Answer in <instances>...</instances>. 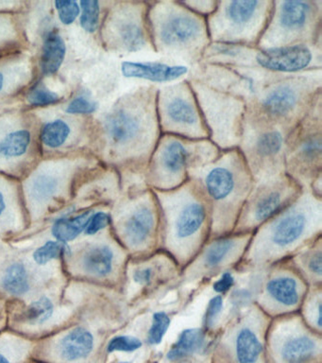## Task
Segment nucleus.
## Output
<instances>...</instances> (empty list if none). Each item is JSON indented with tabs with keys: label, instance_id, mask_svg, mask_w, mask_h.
Wrapping results in <instances>:
<instances>
[{
	"label": "nucleus",
	"instance_id": "1",
	"mask_svg": "<svg viewBox=\"0 0 322 363\" xmlns=\"http://www.w3.org/2000/svg\"><path fill=\"white\" fill-rule=\"evenodd\" d=\"M322 201L310 189L253 233L238 267L262 271L288 259L321 235Z\"/></svg>",
	"mask_w": 322,
	"mask_h": 363
},
{
	"label": "nucleus",
	"instance_id": "2",
	"mask_svg": "<svg viewBox=\"0 0 322 363\" xmlns=\"http://www.w3.org/2000/svg\"><path fill=\"white\" fill-rule=\"evenodd\" d=\"M157 87L146 84L122 96L103 119V130L113 161L145 177L161 133L156 109Z\"/></svg>",
	"mask_w": 322,
	"mask_h": 363
},
{
	"label": "nucleus",
	"instance_id": "3",
	"mask_svg": "<svg viewBox=\"0 0 322 363\" xmlns=\"http://www.w3.org/2000/svg\"><path fill=\"white\" fill-rule=\"evenodd\" d=\"M154 191L160 213L159 249L185 269L210 240V206L190 179L176 189Z\"/></svg>",
	"mask_w": 322,
	"mask_h": 363
},
{
	"label": "nucleus",
	"instance_id": "4",
	"mask_svg": "<svg viewBox=\"0 0 322 363\" xmlns=\"http://www.w3.org/2000/svg\"><path fill=\"white\" fill-rule=\"evenodd\" d=\"M188 179L197 184L210 206V240L231 234L254 184L240 150H222L214 161L191 169Z\"/></svg>",
	"mask_w": 322,
	"mask_h": 363
},
{
	"label": "nucleus",
	"instance_id": "5",
	"mask_svg": "<svg viewBox=\"0 0 322 363\" xmlns=\"http://www.w3.org/2000/svg\"><path fill=\"white\" fill-rule=\"evenodd\" d=\"M148 19L154 52L174 64L195 65L202 61L211 40L207 20L180 1H149Z\"/></svg>",
	"mask_w": 322,
	"mask_h": 363
},
{
	"label": "nucleus",
	"instance_id": "6",
	"mask_svg": "<svg viewBox=\"0 0 322 363\" xmlns=\"http://www.w3.org/2000/svg\"><path fill=\"white\" fill-rule=\"evenodd\" d=\"M321 76L319 69L263 82L246 99L247 113L291 132L321 92Z\"/></svg>",
	"mask_w": 322,
	"mask_h": 363
},
{
	"label": "nucleus",
	"instance_id": "7",
	"mask_svg": "<svg viewBox=\"0 0 322 363\" xmlns=\"http://www.w3.org/2000/svg\"><path fill=\"white\" fill-rule=\"evenodd\" d=\"M220 152L209 139L162 135L146 167L145 183L161 191L176 189L188 180L191 169L214 161Z\"/></svg>",
	"mask_w": 322,
	"mask_h": 363
},
{
	"label": "nucleus",
	"instance_id": "8",
	"mask_svg": "<svg viewBox=\"0 0 322 363\" xmlns=\"http://www.w3.org/2000/svg\"><path fill=\"white\" fill-rule=\"evenodd\" d=\"M322 0H277L257 48L321 45Z\"/></svg>",
	"mask_w": 322,
	"mask_h": 363
},
{
	"label": "nucleus",
	"instance_id": "9",
	"mask_svg": "<svg viewBox=\"0 0 322 363\" xmlns=\"http://www.w3.org/2000/svg\"><path fill=\"white\" fill-rule=\"evenodd\" d=\"M272 5L271 0L217 1L216 10L206 18L211 43L257 47Z\"/></svg>",
	"mask_w": 322,
	"mask_h": 363
},
{
	"label": "nucleus",
	"instance_id": "10",
	"mask_svg": "<svg viewBox=\"0 0 322 363\" xmlns=\"http://www.w3.org/2000/svg\"><path fill=\"white\" fill-rule=\"evenodd\" d=\"M207 127L209 140L220 150L236 149L241 141L247 104L241 96L188 78Z\"/></svg>",
	"mask_w": 322,
	"mask_h": 363
},
{
	"label": "nucleus",
	"instance_id": "11",
	"mask_svg": "<svg viewBox=\"0 0 322 363\" xmlns=\"http://www.w3.org/2000/svg\"><path fill=\"white\" fill-rule=\"evenodd\" d=\"M289 130L246 112L242 153L254 182L285 173V152Z\"/></svg>",
	"mask_w": 322,
	"mask_h": 363
},
{
	"label": "nucleus",
	"instance_id": "12",
	"mask_svg": "<svg viewBox=\"0 0 322 363\" xmlns=\"http://www.w3.org/2000/svg\"><path fill=\"white\" fill-rule=\"evenodd\" d=\"M321 92L316 96L309 112L288 135L285 173L302 189L321 175L322 167Z\"/></svg>",
	"mask_w": 322,
	"mask_h": 363
},
{
	"label": "nucleus",
	"instance_id": "13",
	"mask_svg": "<svg viewBox=\"0 0 322 363\" xmlns=\"http://www.w3.org/2000/svg\"><path fill=\"white\" fill-rule=\"evenodd\" d=\"M156 109L162 135L209 139L199 102L188 79L157 87Z\"/></svg>",
	"mask_w": 322,
	"mask_h": 363
},
{
	"label": "nucleus",
	"instance_id": "14",
	"mask_svg": "<svg viewBox=\"0 0 322 363\" xmlns=\"http://www.w3.org/2000/svg\"><path fill=\"white\" fill-rule=\"evenodd\" d=\"M117 229L127 248L138 257L146 258L156 252L160 213L154 190L145 186L124 203Z\"/></svg>",
	"mask_w": 322,
	"mask_h": 363
},
{
	"label": "nucleus",
	"instance_id": "15",
	"mask_svg": "<svg viewBox=\"0 0 322 363\" xmlns=\"http://www.w3.org/2000/svg\"><path fill=\"white\" fill-rule=\"evenodd\" d=\"M302 189L287 173L254 182L233 233L253 234L292 203Z\"/></svg>",
	"mask_w": 322,
	"mask_h": 363
},
{
	"label": "nucleus",
	"instance_id": "16",
	"mask_svg": "<svg viewBox=\"0 0 322 363\" xmlns=\"http://www.w3.org/2000/svg\"><path fill=\"white\" fill-rule=\"evenodd\" d=\"M321 45L299 44L253 48L245 67L259 82L322 69Z\"/></svg>",
	"mask_w": 322,
	"mask_h": 363
},
{
	"label": "nucleus",
	"instance_id": "17",
	"mask_svg": "<svg viewBox=\"0 0 322 363\" xmlns=\"http://www.w3.org/2000/svg\"><path fill=\"white\" fill-rule=\"evenodd\" d=\"M309 285L285 259L263 269V278L255 305L268 317L276 318L299 312Z\"/></svg>",
	"mask_w": 322,
	"mask_h": 363
},
{
	"label": "nucleus",
	"instance_id": "18",
	"mask_svg": "<svg viewBox=\"0 0 322 363\" xmlns=\"http://www.w3.org/2000/svg\"><path fill=\"white\" fill-rule=\"evenodd\" d=\"M148 11V1L115 3L104 25V38L110 50L125 54L154 52Z\"/></svg>",
	"mask_w": 322,
	"mask_h": 363
},
{
	"label": "nucleus",
	"instance_id": "19",
	"mask_svg": "<svg viewBox=\"0 0 322 363\" xmlns=\"http://www.w3.org/2000/svg\"><path fill=\"white\" fill-rule=\"evenodd\" d=\"M268 339L282 363H308L321 353V335L312 330L299 312L272 318Z\"/></svg>",
	"mask_w": 322,
	"mask_h": 363
},
{
	"label": "nucleus",
	"instance_id": "20",
	"mask_svg": "<svg viewBox=\"0 0 322 363\" xmlns=\"http://www.w3.org/2000/svg\"><path fill=\"white\" fill-rule=\"evenodd\" d=\"M253 234L231 233L223 237L212 238L190 264L183 269V280L193 281L214 277L238 266Z\"/></svg>",
	"mask_w": 322,
	"mask_h": 363
},
{
	"label": "nucleus",
	"instance_id": "21",
	"mask_svg": "<svg viewBox=\"0 0 322 363\" xmlns=\"http://www.w3.org/2000/svg\"><path fill=\"white\" fill-rule=\"evenodd\" d=\"M95 349L94 335L88 329L79 326L60 337L42 356L52 363H88Z\"/></svg>",
	"mask_w": 322,
	"mask_h": 363
},
{
	"label": "nucleus",
	"instance_id": "22",
	"mask_svg": "<svg viewBox=\"0 0 322 363\" xmlns=\"http://www.w3.org/2000/svg\"><path fill=\"white\" fill-rule=\"evenodd\" d=\"M120 70L127 79H140L152 85L173 84L188 79L191 73L188 65L160 61H125Z\"/></svg>",
	"mask_w": 322,
	"mask_h": 363
},
{
	"label": "nucleus",
	"instance_id": "23",
	"mask_svg": "<svg viewBox=\"0 0 322 363\" xmlns=\"http://www.w3.org/2000/svg\"><path fill=\"white\" fill-rule=\"evenodd\" d=\"M291 265L301 275L309 286H321L322 246L321 235L288 258Z\"/></svg>",
	"mask_w": 322,
	"mask_h": 363
},
{
	"label": "nucleus",
	"instance_id": "24",
	"mask_svg": "<svg viewBox=\"0 0 322 363\" xmlns=\"http://www.w3.org/2000/svg\"><path fill=\"white\" fill-rule=\"evenodd\" d=\"M32 147V133L21 125H11L0 133V162L16 163L29 153Z\"/></svg>",
	"mask_w": 322,
	"mask_h": 363
},
{
	"label": "nucleus",
	"instance_id": "25",
	"mask_svg": "<svg viewBox=\"0 0 322 363\" xmlns=\"http://www.w3.org/2000/svg\"><path fill=\"white\" fill-rule=\"evenodd\" d=\"M63 183L60 170L42 169L33 175L28 184V197L33 204L44 206L59 194Z\"/></svg>",
	"mask_w": 322,
	"mask_h": 363
},
{
	"label": "nucleus",
	"instance_id": "26",
	"mask_svg": "<svg viewBox=\"0 0 322 363\" xmlns=\"http://www.w3.org/2000/svg\"><path fill=\"white\" fill-rule=\"evenodd\" d=\"M117 255L109 244H96L84 252L81 265L86 274L98 278L109 277L114 272Z\"/></svg>",
	"mask_w": 322,
	"mask_h": 363
},
{
	"label": "nucleus",
	"instance_id": "27",
	"mask_svg": "<svg viewBox=\"0 0 322 363\" xmlns=\"http://www.w3.org/2000/svg\"><path fill=\"white\" fill-rule=\"evenodd\" d=\"M206 346V331L203 328L185 329L177 342L168 351L166 357L171 362H185L194 354H199Z\"/></svg>",
	"mask_w": 322,
	"mask_h": 363
},
{
	"label": "nucleus",
	"instance_id": "28",
	"mask_svg": "<svg viewBox=\"0 0 322 363\" xmlns=\"http://www.w3.org/2000/svg\"><path fill=\"white\" fill-rule=\"evenodd\" d=\"M67 45L60 34L56 31H49L45 36L42 48L41 70L45 75H53L57 72L64 58Z\"/></svg>",
	"mask_w": 322,
	"mask_h": 363
},
{
	"label": "nucleus",
	"instance_id": "29",
	"mask_svg": "<svg viewBox=\"0 0 322 363\" xmlns=\"http://www.w3.org/2000/svg\"><path fill=\"white\" fill-rule=\"evenodd\" d=\"M92 214L93 211L89 210V211L81 213L75 217L64 216V217L57 218L52 228L53 237L56 238V240L64 243L74 240L80 235L81 233L84 232Z\"/></svg>",
	"mask_w": 322,
	"mask_h": 363
},
{
	"label": "nucleus",
	"instance_id": "30",
	"mask_svg": "<svg viewBox=\"0 0 322 363\" xmlns=\"http://www.w3.org/2000/svg\"><path fill=\"white\" fill-rule=\"evenodd\" d=\"M2 288L13 296H23L30 289V277L26 265L22 261L8 266L2 277Z\"/></svg>",
	"mask_w": 322,
	"mask_h": 363
},
{
	"label": "nucleus",
	"instance_id": "31",
	"mask_svg": "<svg viewBox=\"0 0 322 363\" xmlns=\"http://www.w3.org/2000/svg\"><path fill=\"white\" fill-rule=\"evenodd\" d=\"M321 286H311L299 313L312 330L321 334Z\"/></svg>",
	"mask_w": 322,
	"mask_h": 363
},
{
	"label": "nucleus",
	"instance_id": "32",
	"mask_svg": "<svg viewBox=\"0 0 322 363\" xmlns=\"http://www.w3.org/2000/svg\"><path fill=\"white\" fill-rule=\"evenodd\" d=\"M72 129L69 122L64 119H53L42 127L40 138L42 144L50 150H57L69 142Z\"/></svg>",
	"mask_w": 322,
	"mask_h": 363
},
{
	"label": "nucleus",
	"instance_id": "33",
	"mask_svg": "<svg viewBox=\"0 0 322 363\" xmlns=\"http://www.w3.org/2000/svg\"><path fill=\"white\" fill-rule=\"evenodd\" d=\"M32 345L18 339H0V363H25L29 357Z\"/></svg>",
	"mask_w": 322,
	"mask_h": 363
},
{
	"label": "nucleus",
	"instance_id": "34",
	"mask_svg": "<svg viewBox=\"0 0 322 363\" xmlns=\"http://www.w3.org/2000/svg\"><path fill=\"white\" fill-rule=\"evenodd\" d=\"M54 305L49 297L42 296L30 303L24 311L23 320L30 325H43L52 317Z\"/></svg>",
	"mask_w": 322,
	"mask_h": 363
},
{
	"label": "nucleus",
	"instance_id": "35",
	"mask_svg": "<svg viewBox=\"0 0 322 363\" xmlns=\"http://www.w3.org/2000/svg\"><path fill=\"white\" fill-rule=\"evenodd\" d=\"M70 254V247L67 243L58 240H49L36 249L33 258L38 265H47L52 260L60 259L64 255Z\"/></svg>",
	"mask_w": 322,
	"mask_h": 363
},
{
	"label": "nucleus",
	"instance_id": "36",
	"mask_svg": "<svg viewBox=\"0 0 322 363\" xmlns=\"http://www.w3.org/2000/svg\"><path fill=\"white\" fill-rule=\"evenodd\" d=\"M81 25L89 33L98 30L100 20V3L95 0H84L80 3Z\"/></svg>",
	"mask_w": 322,
	"mask_h": 363
},
{
	"label": "nucleus",
	"instance_id": "37",
	"mask_svg": "<svg viewBox=\"0 0 322 363\" xmlns=\"http://www.w3.org/2000/svg\"><path fill=\"white\" fill-rule=\"evenodd\" d=\"M171 320L165 311L155 312L152 316L151 328L148 333V342L151 345H157L162 342L163 337L168 332Z\"/></svg>",
	"mask_w": 322,
	"mask_h": 363
},
{
	"label": "nucleus",
	"instance_id": "38",
	"mask_svg": "<svg viewBox=\"0 0 322 363\" xmlns=\"http://www.w3.org/2000/svg\"><path fill=\"white\" fill-rule=\"evenodd\" d=\"M27 99L33 106H47V105L57 104L61 99L57 93L47 89L43 85H36L28 94Z\"/></svg>",
	"mask_w": 322,
	"mask_h": 363
},
{
	"label": "nucleus",
	"instance_id": "39",
	"mask_svg": "<svg viewBox=\"0 0 322 363\" xmlns=\"http://www.w3.org/2000/svg\"><path fill=\"white\" fill-rule=\"evenodd\" d=\"M142 347V342L138 337L121 335L113 337L106 346V351L109 354L114 352H134Z\"/></svg>",
	"mask_w": 322,
	"mask_h": 363
},
{
	"label": "nucleus",
	"instance_id": "40",
	"mask_svg": "<svg viewBox=\"0 0 322 363\" xmlns=\"http://www.w3.org/2000/svg\"><path fill=\"white\" fill-rule=\"evenodd\" d=\"M54 5L58 11L59 19L64 25L73 24L80 16L81 7L78 2L72 0H62V1H55Z\"/></svg>",
	"mask_w": 322,
	"mask_h": 363
},
{
	"label": "nucleus",
	"instance_id": "41",
	"mask_svg": "<svg viewBox=\"0 0 322 363\" xmlns=\"http://www.w3.org/2000/svg\"><path fill=\"white\" fill-rule=\"evenodd\" d=\"M223 302L222 295L217 294L209 301L207 309H206L205 319H203V329L211 330L216 326L217 320L222 313Z\"/></svg>",
	"mask_w": 322,
	"mask_h": 363
},
{
	"label": "nucleus",
	"instance_id": "42",
	"mask_svg": "<svg viewBox=\"0 0 322 363\" xmlns=\"http://www.w3.org/2000/svg\"><path fill=\"white\" fill-rule=\"evenodd\" d=\"M112 217L109 213L104 211L93 212L90 217L88 223L84 230V234L86 235H94L98 232L103 231L106 227L112 223Z\"/></svg>",
	"mask_w": 322,
	"mask_h": 363
},
{
	"label": "nucleus",
	"instance_id": "43",
	"mask_svg": "<svg viewBox=\"0 0 322 363\" xmlns=\"http://www.w3.org/2000/svg\"><path fill=\"white\" fill-rule=\"evenodd\" d=\"M98 109V104L86 96H80L72 99L67 106L66 112L71 115L93 113Z\"/></svg>",
	"mask_w": 322,
	"mask_h": 363
},
{
	"label": "nucleus",
	"instance_id": "44",
	"mask_svg": "<svg viewBox=\"0 0 322 363\" xmlns=\"http://www.w3.org/2000/svg\"><path fill=\"white\" fill-rule=\"evenodd\" d=\"M186 8L207 18L216 10L217 1L214 0H190V1H180Z\"/></svg>",
	"mask_w": 322,
	"mask_h": 363
},
{
	"label": "nucleus",
	"instance_id": "45",
	"mask_svg": "<svg viewBox=\"0 0 322 363\" xmlns=\"http://www.w3.org/2000/svg\"><path fill=\"white\" fill-rule=\"evenodd\" d=\"M234 284H236V279H234L233 274L227 271L222 272L219 280L214 282L213 289L217 294H225L226 292L234 288Z\"/></svg>",
	"mask_w": 322,
	"mask_h": 363
},
{
	"label": "nucleus",
	"instance_id": "46",
	"mask_svg": "<svg viewBox=\"0 0 322 363\" xmlns=\"http://www.w3.org/2000/svg\"><path fill=\"white\" fill-rule=\"evenodd\" d=\"M8 211V198L4 189H0V220Z\"/></svg>",
	"mask_w": 322,
	"mask_h": 363
},
{
	"label": "nucleus",
	"instance_id": "47",
	"mask_svg": "<svg viewBox=\"0 0 322 363\" xmlns=\"http://www.w3.org/2000/svg\"><path fill=\"white\" fill-rule=\"evenodd\" d=\"M7 79L6 75L4 71L0 70V93L2 92L5 89V86H6Z\"/></svg>",
	"mask_w": 322,
	"mask_h": 363
},
{
	"label": "nucleus",
	"instance_id": "48",
	"mask_svg": "<svg viewBox=\"0 0 322 363\" xmlns=\"http://www.w3.org/2000/svg\"><path fill=\"white\" fill-rule=\"evenodd\" d=\"M4 28V24H2V23H0V28ZM5 31L4 30H0V36L2 35V34H4Z\"/></svg>",
	"mask_w": 322,
	"mask_h": 363
},
{
	"label": "nucleus",
	"instance_id": "49",
	"mask_svg": "<svg viewBox=\"0 0 322 363\" xmlns=\"http://www.w3.org/2000/svg\"><path fill=\"white\" fill-rule=\"evenodd\" d=\"M118 363H130V362H118Z\"/></svg>",
	"mask_w": 322,
	"mask_h": 363
}]
</instances>
